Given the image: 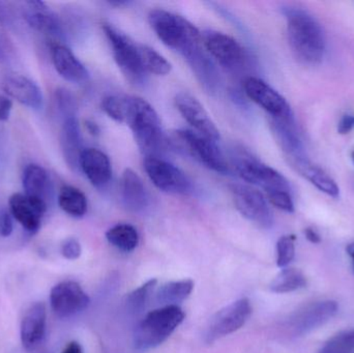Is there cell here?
<instances>
[{"label": "cell", "mask_w": 354, "mask_h": 353, "mask_svg": "<svg viewBox=\"0 0 354 353\" xmlns=\"http://www.w3.org/2000/svg\"><path fill=\"white\" fill-rule=\"evenodd\" d=\"M289 45L295 57L306 64H318L326 51V33L322 24L307 10L286 8Z\"/></svg>", "instance_id": "1"}, {"label": "cell", "mask_w": 354, "mask_h": 353, "mask_svg": "<svg viewBox=\"0 0 354 353\" xmlns=\"http://www.w3.org/2000/svg\"><path fill=\"white\" fill-rule=\"evenodd\" d=\"M124 124L130 126L145 158H161L165 151V136L159 115L151 104L141 97L127 95Z\"/></svg>", "instance_id": "2"}, {"label": "cell", "mask_w": 354, "mask_h": 353, "mask_svg": "<svg viewBox=\"0 0 354 353\" xmlns=\"http://www.w3.org/2000/svg\"><path fill=\"white\" fill-rule=\"evenodd\" d=\"M149 20L158 37L183 57L202 48L199 30L183 16L157 8L149 12Z\"/></svg>", "instance_id": "3"}, {"label": "cell", "mask_w": 354, "mask_h": 353, "mask_svg": "<svg viewBox=\"0 0 354 353\" xmlns=\"http://www.w3.org/2000/svg\"><path fill=\"white\" fill-rule=\"evenodd\" d=\"M178 306H164L145 315L134 332V346L147 352L163 344L185 319Z\"/></svg>", "instance_id": "4"}, {"label": "cell", "mask_w": 354, "mask_h": 353, "mask_svg": "<svg viewBox=\"0 0 354 353\" xmlns=\"http://www.w3.org/2000/svg\"><path fill=\"white\" fill-rule=\"evenodd\" d=\"M231 161L237 174L245 182L261 187L268 194L274 192H290L288 180L274 168L262 163L253 153L243 147H234Z\"/></svg>", "instance_id": "5"}, {"label": "cell", "mask_w": 354, "mask_h": 353, "mask_svg": "<svg viewBox=\"0 0 354 353\" xmlns=\"http://www.w3.org/2000/svg\"><path fill=\"white\" fill-rule=\"evenodd\" d=\"M104 31L111 45L114 59L124 77L134 85L145 83L147 73L141 61L139 44L112 25H104Z\"/></svg>", "instance_id": "6"}, {"label": "cell", "mask_w": 354, "mask_h": 353, "mask_svg": "<svg viewBox=\"0 0 354 353\" xmlns=\"http://www.w3.org/2000/svg\"><path fill=\"white\" fill-rule=\"evenodd\" d=\"M174 141L178 143L181 151L203 164L205 167L218 173L228 172V164L216 141L189 130L176 131Z\"/></svg>", "instance_id": "7"}, {"label": "cell", "mask_w": 354, "mask_h": 353, "mask_svg": "<svg viewBox=\"0 0 354 353\" xmlns=\"http://www.w3.org/2000/svg\"><path fill=\"white\" fill-rule=\"evenodd\" d=\"M203 41L210 55L229 72H239L249 60L245 48L230 35L218 31H205Z\"/></svg>", "instance_id": "8"}, {"label": "cell", "mask_w": 354, "mask_h": 353, "mask_svg": "<svg viewBox=\"0 0 354 353\" xmlns=\"http://www.w3.org/2000/svg\"><path fill=\"white\" fill-rule=\"evenodd\" d=\"M251 314V303L245 298L225 307L210 319L206 329V342L212 343L239 331L249 321Z\"/></svg>", "instance_id": "9"}, {"label": "cell", "mask_w": 354, "mask_h": 353, "mask_svg": "<svg viewBox=\"0 0 354 353\" xmlns=\"http://www.w3.org/2000/svg\"><path fill=\"white\" fill-rule=\"evenodd\" d=\"M145 169L159 190L169 194L185 195L192 184L185 172L162 158H145Z\"/></svg>", "instance_id": "10"}, {"label": "cell", "mask_w": 354, "mask_h": 353, "mask_svg": "<svg viewBox=\"0 0 354 353\" xmlns=\"http://www.w3.org/2000/svg\"><path fill=\"white\" fill-rule=\"evenodd\" d=\"M231 192L235 207L243 217L263 228L274 225V216L260 191L247 184H233Z\"/></svg>", "instance_id": "11"}, {"label": "cell", "mask_w": 354, "mask_h": 353, "mask_svg": "<svg viewBox=\"0 0 354 353\" xmlns=\"http://www.w3.org/2000/svg\"><path fill=\"white\" fill-rule=\"evenodd\" d=\"M91 304V298L78 283L64 281L52 288L50 305L59 318H68L84 311Z\"/></svg>", "instance_id": "12"}, {"label": "cell", "mask_w": 354, "mask_h": 353, "mask_svg": "<svg viewBox=\"0 0 354 353\" xmlns=\"http://www.w3.org/2000/svg\"><path fill=\"white\" fill-rule=\"evenodd\" d=\"M243 89L249 99L266 110L270 117L283 118L293 115L285 97L261 79L248 77L243 81Z\"/></svg>", "instance_id": "13"}, {"label": "cell", "mask_w": 354, "mask_h": 353, "mask_svg": "<svg viewBox=\"0 0 354 353\" xmlns=\"http://www.w3.org/2000/svg\"><path fill=\"white\" fill-rule=\"evenodd\" d=\"M176 105L179 113L197 131L198 134L216 142L220 139L218 128L195 97L187 93H179L176 97Z\"/></svg>", "instance_id": "14"}, {"label": "cell", "mask_w": 354, "mask_h": 353, "mask_svg": "<svg viewBox=\"0 0 354 353\" xmlns=\"http://www.w3.org/2000/svg\"><path fill=\"white\" fill-rule=\"evenodd\" d=\"M10 215L29 233H37L41 228V219L47 211V201L21 193L12 195L8 201Z\"/></svg>", "instance_id": "15"}, {"label": "cell", "mask_w": 354, "mask_h": 353, "mask_svg": "<svg viewBox=\"0 0 354 353\" xmlns=\"http://www.w3.org/2000/svg\"><path fill=\"white\" fill-rule=\"evenodd\" d=\"M338 313V304L335 300H324L309 305L293 315L290 319L291 330L297 335H305L322 327Z\"/></svg>", "instance_id": "16"}, {"label": "cell", "mask_w": 354, "mask_h": 353, "mask_svg": "<svg viewBox=\"0 0 354 353\" xmlns=\"http://www.w3.org/2000/svg\"><path fill=\"white\" fill-rule=\"evenodd\" d=\"M46 321L47 310L44 303H35L29 307L20 327L21 342L25 350H35L41 343L45 338Z\"/></svg>", "instance_id": "17"}, {"label": "cell", "mask_w": 354, "mask_h": 353, "mask_svg": "<svg viewBox=\"0 0 354 353\" xmlns=\"http://www.w3.org/2000/svg\"><path fill=\"white\" fill-rule=\"evenodd\" d=\"M51 55L54 68L64 80L75 84H82L88 80V70L70 48L62 44H54Z\"/></svg>", "instance_id": "18"}, {"label": "cell", "mask_w": 354, "mask_h": 353, "mask_svg": "<svg viewBox=\"0 0 354 353\" xmlns=\"http://www.w3.org/2000/svg\"><path fill=\"white\" fill-rule=\"evenodd\" d=\"M270 126L277 142L284 151L288 161L306 157L305 149L297 132L293 115L288 117L272 118Z\"/></svg>", "instance_id": "19"}, {"label": "cell", "mask_w": 354, "mask_h": 353, "mask_svg": "<svg viewBox=\"0 0 354 353\" xmlns=\"http://www.w3.org/2000/svg\"><path fill=\"white\" fill-rule=\"evenodd\" d=\"M4 93L19 103L33 110H41L44 106L41 89L37 83L21 75L10 76L2 84Z\"/></svg>", "instance_id": "20"}, {"label": "cell", "mask_w": 354, "mask_h": 353, "mask_svg": "<svg viewBox=\"0 0 354 353\" xmlns=\"http://www.w3.org/2000/svg\"><path fill=\"white\" fill-rule=\"evenodd\" d=\"M80 170L97 189H103L112 178L109 158L97 149H86L80 158Z\"/></svg>", "instance_id": "21"}, {"label": "cell", "mask_w": 354, "mask_h": 353, "mask_svg": "<svg viewBox=\"0 0 354 353\" xmlns=\"http://www.w3.org/2000/svg\"><path fill=\"white\" fill-rule=\"evenodd\" d=\"M120 195L127 209L132 211H142L149 205V197L145 182L134 170L126 169L120 182Z\"/></svg>", "instance_id": "22"}, {"label": "cell", "mask_w": 354, "mask_h": 353, "mask_svg": "<svg viewBox=\"0 0 354 353\" xmlns=\"http://www.w3.org/2000/svg\"><path fill=\"white\" fill-rule=\"evenodd\" d=\"M288 162L295 171L309 180L318 190L333 198H338L340 196V188L337 182L322 168L312 163L307 155Z\"/></svg>", "instance_id": "23"}, {"label": "cell", "mask_w": 354, "mask_h": 353, "mask_svg": "<svg viewBox=\"0 0 354 353\" xmlns=\"http://www.w3.org/2000/svg\"><path fill=\"white\" fill-rule=\"evenodd\" d=\"M82 135L77 117L64 120L62 130V149L64 160L71 169H80V158L83 151Z\"/></svg>", "instance_id": "24"}, {"label": "cell", "mask_w": 354, "mask_h": 353, "mask_svg": "<svg viewBox=\"0 0 354 353\" xmlns=\"http://www.w3.org/2000/svg\"><path fill=\"white\" fill-rule=\"evenodd\" d=\"M185 59L202 87L207 93H216L220 88V74H218L214 61L210 59L203 48H200Z\"/></svg>", "instance_id": "25"}, {"label": "cell", "mask_w": 354, "mask_h": 353, "mask_svg": "<svg viewBox=\"0 0 354 353\" xmlns=\"http://www.w3.org/2000/svg\"><path fill=\"white\" fill-rule=\"evenodd\" d=\"M23 188L25 195L45 200L50 192V178L41 166L30 164L23 172Z\"/></svg>", "instance_id": "26"}, {"label": "cell", "mask_w": 354, "mask_h": 353, "mask_svg": "<svg viewBox=\"0 0 354 353\" xmlns=\"http://www.w3.org/2000/svg\"><path fill=\"white\" fill-rule=\"evenodd\" d=\"M25 20L31 28L39 32L45 33L50 37H57V39H62L64 37V29L59 18L48 8L45 10H32V12L26 14Z\"/></svg>", "instance_id": "27"}, {"label": "cell", "mask_w": 354, "mask_h": 353, "mask_svg": "<svg viewBox=\"0 0 354 353\" xmlns=\"http://www.w3.org/2000/svg\"><path fill=\"white\" fill-rule=\"evenodd\" d=\"M193 289L194 282L189 279L169 282L160 287L156 296L158 302L164 306H177L191 296Z\"/></svg>", "instance_id": "28"}, {"label": "cell", "mask_w": 354, "mask_h": 353, "mask_svg": "<svg viewBox=\"0 0 354 353\" xmlns=\"http://www.w3.org/2000/svg\"><path fill=\"white\" fill-rule=\"evenodd\" d=\"M110 245L122 252H132L139 245V234L136 228L130 224H118L106 232Z\"/></svg>", "instance_id": "29"}, {"label": "cell", "mask_w": 354, "mask_h": 353, "mask_svg": "<svg viewBox=\"0 0 354 353\" xmlns=\"http://www.w3.org/2000/svg\"><path fill=\"white\" fill-rule=\"evenodd\" d=\"M60 209L75 218H81L87 211V199L84 193L73 186H64L58 196Z\"/></svg>", "instance_id": "30"}, {"label": "cell", "mask_w": 354, "mask_h": 353, "mask_svg": "<svg viewBox=\"0 0 354 353\" xmlns=\"http://www.w3.org/2000/svg\"><path fill=\"white\" fill-rule=\"evenodd\" d=\"M307 285V279L297 269H284L270 283V290L274 294H288L297 292Z\"/></svg>", "instance_id": "31"}, {"label": "cell", "mask_w": 354, "mask_h": 353, "mask_svg": "<svg viewBox=\"0 0 354 353\" xmlns=\"http://www.w3.org/2000/svg\"><path fill=\"white\" fill-rule=\"evenodd\" d=\"M139 50H140L141 61L147 73H151L158 76H165L171 72V64L159 52L142 44H139Z\"/></svg>", "instance_id": "32"}, {"label": "cell", "mask_w": 354, "mask_h": 353, "mask_svg": "<svg viewBox=\"0 0 354 353\" xmlns=\"http://www.w3.org/2000/svg\"><path fill=\"white\" fill-rule=\"evenodd\" d=\"M157 279H151L127 296V308L132 314L142 312L147 307V302L157 286Z\"/></svg>", "instance_id": "33"}, {"label": "cell", "mask_w": 354, "mask_h": 353, "mask_svg": "<svg viewBox=\"0 0 354 353\" xmlns=\"http://www.w3.org/2000/svg\"><path fill=\"white\" fill-rule=\"evenodd\" d=\"M127 95H110L102 102V109L109 117L118 122H124Z\"/></svg>", "instance_id": "34"}, {"label": "cell", "mask_w": 354, "mask_h": 353, "mask_svg": "<svg viewBox=\"0 0 354 353\" xmlns=\"http://www.w3.org/2000/svg\"><path fill=\"white\" fill-rule=\"evenodd\" d=\"M295 236H284L277 242V265L279 267H286L295 258Z\"/></svg>", "instance_id": "35"}, {"label": "cell", "mask_w": 354, "mask_h": 353, "mask_svg": "<svg viewBox=\"0 0 354 353\" xmlns=\"http://www.w3.org/2000/svg\"><path fill=\"white\" fill-rule=\"evenodd\" d=\"M55 99L58 110L64 116V120L76 117L78 106H77L74 95L68 89L62 88V87L58 88L55 93Z\"/></svg>", "instance_id": "36"}, {"label": "cell", "mask_w": 354, "mask_h": 353, "mask_svg": "<svg viewBox=\"0 0 354 353\" xmlns=\"http://www.w3.org/2000/svg\"><path fill=\"white\" fill-rule=\"evenodd\" d=\"M268 200L274 207L286 213L295 211V203L290 192H274L268 194Z\"/></svg>", "instance_id": "37"}, {"label": "cell", "mask_w": 354, "mask_h": 353, "mask_svg": "<svg viewBox=\"0 0 354 353\" xmlns=\"http://www.w3.org/2000/svg\"><path fill=\"white\" fill-rule=\"evenodd\" d=\"M328 345L333 347L338 348L343 352H354V329L349 331L343 332L339 335L335 336L334 338L328 342Z\"/></svg>", "instance_id": "38"}, {"label": "cell", "mask_w": 354, "mask_h": 353, "mask_svg": "<svg viewBox=\"0 0 354 353\" xmlns=\"http://www.w3.org/2000/svg\"><path fill=\"white\" fill-rule=\"evenodd\" d=\"M82 248L80 242L74 238H66L62 245V255L68 260H76L81 256Z\"/></svg>", "instance_id": "39"}, {"label": "cell", "mask_w": 354, "mask_h": 353, "mask_svg": "<svg viewBox=\"0 0 354 353\" xmlns=\"http://www.w3.org/2000/svg\"><path fill=\"white\" fill-rule=\"evenodd\" d=\"M12 216L8 211H0V236L8 238L12 233L14 223H12Z\"/></svg>", "instance_id": "40"}, {"label": "cell", "mask_w": 354, "mask_h": 353, "mask_svg": "<svg viewBox=\"0 0 354 353\" xmlns=\"http://www.w3.org/2000/svg\"><path fill=\"white\" fill-rule=\"evenodd\" d=\"M354 130V114L347 113L342 116L338 124V132L341 135L349 134Z\"/></svg>", "instance_id": "41"}, {"label": "cell", "mask_w": 354, "mask_h": 353, "mask_svg": "<svg viewBox=\"0 0 354 353\" xmlns=\"http://www.w3.org/2000/svg\"><path fill=\"white\" fill-rule=\"evenodd\" d=\"M12 109V102L4 95H0V122H6L10 118Z\"/></svg>", "instance_id": "42"}, {"label": "cell", "mask_w": 354, "mask_h": 353, "mask_svg": "<svg viewBox=\"0 0 354 353\" xmlns=\"http://www.w3.org/2000/svg\"><path fill=\"white\" fill-rule=\"evenodd\" d=\"M305 236L307 238V240H309L312 244H319L322 242V238H320L319 234H318L317 231L313 229V228H307L305 230Z\"/></svg>", "instance_id": "43"}, {"label": "cell", "mask_w": 354, "mask_h": 353, "mask_svg": "<svg viewBox=\"0 0 354 353\" xmlns=\"http://www.w3.org/2000/svg\"><path fill=\"white\" fill-rule=\"evenodd\" d=\"M62 353H83L82 347L78 342H71L64 348V352Z\"/></svg>", "instance_id": "44"}, {"label": "cell", "mask_w": 354, "mask_h": 353, "mask_svg": "<svg viewBox=\"0 0 354 353\" xmlns=\"http://www.w3.org/2000/svg\"><path fill=\"white\" fill-rule=\"evenodd\" d=\"M85 126H86L87 130H88V132L91 133V135L100 134V128L95 122L87 120V122H85Z\"/></svg>", "instance_id": "45"}, {"label": "cell", "mask_w": 354, "mask_h": 353, "mask_svg": "<svg viewBox=\"0 0 354 353\" xmlns=\"http://www.w3.org/2000/svg\"><path fill=\"white\" fill-rule=\"evenodd\" d=\"M319 353H353V352H343V350H338V348L333 347V346L328 345V344H326L324 347L320 350Z\"/></svg>", "instance_id": "46"}, {"label": "cell", "mask_w": 354, "mask_h": 353, "mask_svg": "<svg viewBox=\"0 0 354 353\" xmlns=\"http://www.w3.org/2000/svg\"><path fill=\"white\" fill-rule=\"evenodd\" d=\"M347 253H348L351 258L353 259V269H354V242L353 244L348 245V247L346 248Z\"/></svg>", "instance_id": "47"}, {"label": "cell", "mask_w": 354, "mask_h": 353, "mask_svg": "<svg viewBox=\"0 0 354 353\" xmlns=\"http://www.w3.org/2000/svg\"><path fill=\"white\" fill-rule=\"evenodd\" d=\"M351 159H353V164H354V151L353 153V155H351Z\"/></svg>", "instance_id": "48"}, {"label": "cell", "mask_w": 354, "mask_h": 353, "mask_svg": "<svg viewBox=\"0 0 354 353\" xmlns=\"http://www.w3.org/2000/svg\"><path fill=\"white\" fill-rule=\"evenodd\" d=\"M0 55H1V50H0Z\"/></svg>", "instance_id": "49"}]
</instances>
